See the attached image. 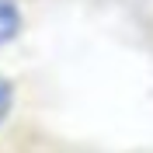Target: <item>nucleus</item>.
Here are the masks:
<instances>
[{
    "label": "nucleus",
    "instance_id": "nucleus-2",
    "mask_svg": "<svg viewBox=\"0 0 153 153\" xmlns=\"http://www.w3.org/2000/svg\"><path fill=\"white\" fill-rule=\"evenodd\" d=\"M10 108H14V87H10V80L4 73H0V125L7 122Z\"/></svg>",
    "mask_w": 153,
    "mask_h": 153
},
{
    "label": "nucleus",
    "instance_id": "nucleus-1",
    "mask_svg": "<svg viewBox=\"0 0 153 153\" xmlns=\"http://www.w3.org/2000/svg\"><path fill=\"white\" fill-rule=\"evenodd\" d=\"M21 28H25V18H21L18 0H0V49L10 45L21 35Z\"/></svg>",
    "mask_w": 153,
    "mask_h": 153
}]
</instances>
